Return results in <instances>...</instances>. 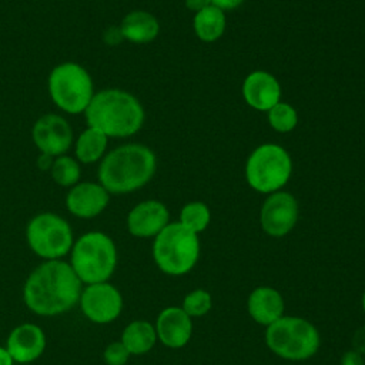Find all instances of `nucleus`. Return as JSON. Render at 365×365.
Returning <instances> with one entry per match:
<instances>
[{"mask_svg": "<svg viewBox=\"0 0 365 365\" xmlns=\"http://www.w3.org/2000/svg\"><path fill=\"white\" fill-rule=\"evenodd\" d=\"M83 289V282L68 261L48 259L38 264L23 285L26 307L40 317H56L73 309Z\"/></svg>", "mask_w": 365, "mask_h": 365, "instance_id": "nucleus-1", "label": "nucleus"}, {"mask_svg": "<svg viewBox=\"0 0 365 365\" xmlns=\"http://www.w3.org/2000/svg\"><path fill=\"white\" fill-rule=\"evenodd\" d=\"M155 170L154 151L144 144L128 143L104 154L98 163L97 180L110 194H128L144 187Z\"/></svg>", "mask_w": 365, "mask_h": 365, "instance_id": "nucleus-2", "label": "nucleus"}, {"mask_svg": "<svg viewBox=\"0 0 365 365\" xmlns=\"http://www.w3.org/2000/svg\"><path fill=\"white\" fill-rule=\"evenodd\" d=\"M87 127L108 138H125L140 131L145 113L135 96L121 88H104L94 93L83 113Z\"/></svg>", "mask_w": 365, "mask_h": 365, "instance_id": "nucleus-3", "label": "nucleus"}, {"mask_svg": "<svg viewBox=\"0 0 365 365\" xmlns=\"http://www.w3.org/2000/svg\"><path fill=\"white\" fill-rule=\"evenodd\" d=\"M68 264L83 284L106 282L117 267V247L106 232H84L74 241Z\"/></svg>", "mask_w": 365, "mask_h": 365, "instance_id": "nucleus-4", "label": "nucleus"}, {"mask_svg": "<svg viewBox=\"0 0 365 365\" xmlns=\"http://www.w3.org/2000/svg\"><path fill=\"white\" fill-rule=\"evenodd\" d=\"M200 241L195 232L181 222L167 224L153 244V257L158 268L168 275L188 272L198 259Z\"/></svg>", "mask_w": 365, "mask_h": 365, "instance_id": "nucleus-5", "label": "nucleus"}, {"mask_svg": "<svg viewBox=\"0 0 365 365\" xmlns=\"http://www.w3.org/2000/svg\"><path fill=\"white\" fill-rule=\"evenodd\" d=\"M47 88L53 103L73 115L84 113L96 93L91 74L74 61L57 64L48 74Z\"/></svg>", "mask_w": 365, "mask_h": 365, "instance_id": "nucleus-6", "label": "nucleus"}, {"mask_svg": "<svg viewBox=\"0 0 365 365\" xmlns=\"http://www.w3.org/2000/svg\"><path fill=\"white\" fill-rule=\"evenodd\" d=\"M265 339L272 352L291 361L307 359L319 346V335L315 327L298 317H281L268 325Z\"/></svg>", "mask_w": 365, "mask_h": 365, "instance_id": "nucleus-7", "label": "nucleus"}, {"mask_svg": "<svg viewBox=\"0 0 365 365\" xmlns=\"http://www.w3.org/2000/svg\"><path fill=\"white\" fill-rule=\"evenodd\" d=\"M292 173L289 154L277 144L257 147L245 163V180L251 188L262 194H272L284 187Z\"/></svg>", "mask_w": 365, "mask_h": 365, "instance_id": "nucleus-8", "label": "nucleus"}, {"mask_svg": "<svg viewBox=\"0 0 365 365\" xmlns=\"http://www.w3.org/2000/svg\"><path fill=\"white\" fill-rule=\"evenodd\" d=\"M29 248L44 261L61 259L74 244L71 225L61 215L44 211L36 214L26 227Z\"/></svg>", "mask_w": 365, "mask_h": 365, "instance_id": "nucleus-9", "label": "nucleus"}, {"mask_svg": "<svg viewBox=\"0 0 365 365\" xmlns=\"http://www.w3.org/2000/svg\"><path fill=\"white\" fill-rule=\"evenodd\" d=\"M78 304L90 322L103 325L118 318L123 309V297L108 281L96 282L83 287Z\"/></svg>", "mask_w": 365, "mask_h": 365, "instance_id": "nucleus-10", "label": "nucleus"}, {"mask_svg": "<svg viewBox=\"0 0 365 365\" xmlns=\"http://www.w3.org/2000/svg\"><path fill=\"white\" fill-rule=\"evenodd\" d=\"M31 140L40 153L57 157L68 151L74 143V135L71 124L63 115L47 113L33 124Z\"/></svg>", "mask_w": 365, "mask_h": 365, "instance_id": "nucleus-11", "label": "nucleus"}, {"mask_svg": "<svg viewBox=\"0 0 365 365\" xmlns=\"http://www.w3.org/2000/svg\"><path fill=\"white\" fill-rule=\"evenodd\" d=\"M298 218V204L294 195L285 191L272 192L262 204L261 225L271 237L288 234Z\"/></svg>", "mask_w": 365, "mask_h": 365, "instance_id": "nucleus-12", "label": "nucleus"}, {"mask_svg": "<svg viewBox=\"0 0 365 365\" xmlns=\"http://www.w3.org/2000/svg\"><path fill=\"white\" fill-rule=\"evenodd\" d=\"M110 202V192L98 181H78L68 188L66 208L77 218L90 220L100 215Z\"/></svg>", "mask_w": 365, "mask_h": 365, "instance_id": "nucleus-13", "label": "nucleus"}, {"mask_svg": "<svg viewBox=\"0 0 365 365\" xmlns=\"http://www.w3.org/2000/svg\"><path fill=\"white\" fill-rule=\"evenodd\" d=\"M46 344V334L41 327L33 322H23L10 331L6 339V349L14 362L30 364L43 355Z\"/></svg>", "mask_w": 365, "mask_h": 365, "instance_id": "nucleus-14", "label": "nucleus"}, {"mask_svg": "<svg viewBox=\"0 0 365 365\" xmlns=\"http://www.w3.org/2000/svg\"><path fill=\"white\" fill-rule=\"evenodd\" d=\"M168 210L157 200H145L131 208L127 215V228L138 238L155 237L168 224Z\"/></svg>", "mask_w": 365, "mask_h": 365, "instance_id": "nucleus-15", "label": "nucleus"}, {"mask_svg": "<svg viewBox=\"0 0 365 365\" xmlns=\"http://www.w3.org/2000/svg\"><path fill=\"white\" fill-rule=\"evenodd\" d=\"M242 97L250 107L268 111L281 98L279 81L268 71L255 70L242 83Z\"/></svg>", "mask_w": 365, "mask_h": 365, "instance_id": "nucleus-16", "label": "nucleus"}, {"mask_svg": "<svg viewBox=\"0 0 365 365\" xmlns=\"http://www.w3.org/2000/svg\"><path fill=\"white\" fill-rule=\"evenodd\" d=\"M191 319L182 308L170 307L160 312L155 324V332L160 341L170 348L184 346L191 336Z\"/></svg>", "mask_w": 365, "mask_h": 365, "instance_id": "nucleus-17", "label": "nucleus"}, {"mask_svg": "<svg viewBox=\"0 0 365 365\" xmlns=\"http://www.w3.org/2000/svg\"><path fill=\"white\" fill-rule=\"evenodd\" d=\"M118 27L124 40L135 44L151 43L160 33V23L157 17L145 10H134L127 13Z\"/></svg>", "mask_w": 365, "mask_h": 365, "instance_id": "nucleus-18", "label": "nucleus"}, {"mask_svg": "<svg viewBox=\"0 0 365 365\" xmlns=\"http://www.w3.org/2000/svg\"><path fill=\"white\" fill-rule=\"evenodd\" d=\"M250 315L262 325H271L282 317L284 301L278 291L261 287L251 292L248 298Z\"/></svg>", "mask_w": 365, "mask_h": 365, "instance_id": "nucleus-19", "label": "nucleus"}, {"mask_svg": "<svg viewBox=\"0 0 365 365\" xmlns=\"http://www.w3.org/2000/svg\"><path fill=\"white\" fill-rule=\"evenodd\" d=\"M73 144L74 158L80 164H93L97 161L100 163V160L104 157L108 137L93 127H86Z\"/></svg>", "mask_w": 365, "mask_h": 365, "instance_id": "nucleus-20", "label": "nucleus"}, {"mask_svg": "<svg viewBox=\"0 0 365 365\" xmlns=\"http://www.w3.org/2000/svg\"><path fill=\"white\" fill-rule=\"evenodd\" d=\"M155 341V328L148 321L144 319L130 322L121 334V342L131 355L147 354L154 346Z\"/></svg>", "mask_w": 365, "mask_h": 365, "instance_id": "nucleus-21", "label": "nucleus"}, {"mask_svg": "<svg viewBox=\"0 0 365 365\" xmlns=\"http://www.w3.org/2000/svg\"><path fill=\"white\" fill-rule=\"evenodd\" d=\"M192 27L195 31V36L205 41L212 43L218 40L225 30V14L224 10L210 4L205 9L200 10L194 16Z\"/></svg>", "mask_w": 365, "mask_h": 365, "instance_id": "nucleus-22", "label": "nucleus"}, {"mask_svg": "<svg viewBox=\"0 0 365 365\" xmlns=\"http://www.w3.org/2000/svg\"><path fill=\"white\" fill-rule=\"evenodd\" d=\"M50 174L56 184L70 188L80 181L81 167L74 157L63 154L54 158V163L50 168Z\"/></svg>", "mask_w": 365, "mask_h": 365, "instance_id": "nucleus-23", "label": "nucleus"}, {"mask_svg": "<svg viewBox=\"0 0 365 365\" xmlns=\"http://www.w3.org/2000/svg\"><path fill=\"white\" fill-rule=\"evenodd\" d=\"M210 208L201 201H192L185 204L180 214V222L195 234L204 231L210 224Z\"/></svg>", "mask_w": 365, "mask_h": 365, "instance_id": "nucleus-24", "label": "nucleus"}, {"mask_svg": "<svg viewBox=\"0 0 365 365\" xmlns=\"http://www.w3.org/2000/svg\"><path fill=\"white\" fill-rule=\"evenodd\" d=\"M268 123L278 133H289L297 127L298 114L291 104L278 101L268 110Z\"/></svg>", "mask_w": 365, "mask_h": 365, "instance_id": "nucleus-25", "label": "nucleus"}, {"mask_svg": "<svg viewBox=\"0 0 365 365\" xmlns=\"http://www.w3.org/2000/svg\"><path fill=\"white\" fill-rule=\"evenodd\" d=\"M182 309L190 317L204 315L211 309V295L204 289H195L184 298Z\"/></svg>", "mask_w": 365, "mask_h": 365, "instance_id": "nucleus-26", "label": "nucleus"}, {"mask_svg": "<svg viewBox=\"0 0 365 365\" xmlns=\"http://www.w3.org/2000/svg\"><path fill=\"white\" fill-rule=\"evenodd\" d=\"M130 355L131 354L121 341H114L106 346L103 352V359L107 365H125Z\"/></svg>", "mask_w": 365, "mask_h": 365, "instance_id": "nucleus-27", "label": "nucleus"}, {"mask_svg": "<svg viewBox=\"0 0 365 365\" xmlns=\"http://www.w3.org/2000/svg\"><path fill=\"white\" fill-rule=\"evenodd\" d=\"M103 40L108 46H117V44H120L124 40V37H123L121 30H120L118 26H111V27L104 30Z\"/></svg>", "mask_w": 365, "mask_h": 365, "instance_id": "nucleus-28", "label": "nucleus"}, {"mask_svg": "<svg viewBox=\"0 0 365 365\" xmlns=\"http://www.w3.org/2000/svg\"><path fill=\"white\" fill-rule=\"evenodd\" d=\"M352 344H354V348L358 354H365V327L359 328L355 332Z\"/></svg>", "mask_w": 365, "mask_h": 365, "instance_id": "nucleus-29", "label": "nucleus"}, {"mask_svg": "<svg viewBox=\"0 0 365 365\" xmlns=\"http://www.w3.org/2000/svg\"><path fill=\"white\" fill-rule=\"evenodd\" d=\"M341 365H364V359L361 354H358L356 351H349L344 354L341 359Z\"/></svg>", "mask_w": 365, "mask_h": 365, "instance_id": "nucleus-30", "label": "nucleus"}, {"mask_svg": "<svg viewBox=\"0 0 365 365\" xmlns=\"http://www.w3.org/2000/svg\"><path fill=\"white\" fill-rule=\"evenodd\" d=\"M244 0H210V3L221 10H232L241 6Z\"/></svg>", "mask_w": 365, "mask_h": 365, "instance_id": "nucleus-31", "label": "nucleus"}, {"mask_svg": "<svg viewBox=\"0 0 365 365\" xmlns=\"http://www.w3.org/2000/svg\"><path fill=\"white\" fill-rule=\"evenodd\" d=\"M54 158L53 155L50 154H44V153H40L38 158H37V167L41 170V171H50L53 163H54Z\"/></svg>", "mask_w": 365, "mask_h": 365, "instance_id": "nucleus-32", "label": "nucleus"}, {"mask_svg": "<svg viewBox=\"0 0 365 365\" xmlns=\"http://www.w3.org/2000/svg\"><path fill=\"white\" fill-rule=\"evenodd\" d=\"M185 1V6L188 10H192V11H200L202 9H205L207 6H210V0H184Z\"/></svg>", "mask_w": 365, "mask_h": 365, "instance_id": "nucleus-33", "label": "nucleus"}, {"mask_svg": "<svg viewBox=\"0 0 365 365\" xmlns=\"http://www.w3.org/2000/svg\"><path fill=\"white\" fill-rule=\"evenodd\" d=\"M0 365H14V361L6 346H0Z\"/></svg>", "mask_w": 365, "mask_h": 365, "instance_id": "nucleus-34", "label": "nucleus"}, {"mask_svg": "<svg viewBox=\"0 0 365 365\" xmlns=\"http://www.w3.org/2000/svg\"><path fill=\"white\" fill-rule=\"evenodd\" d=\"M362 307H364V311H365V292H364V297H362Z\"/></svg>", "mask_w": 365, "mask_h": 365, "instance_id": "nucleus-35", "label": "nucleus"}]
</instances>
